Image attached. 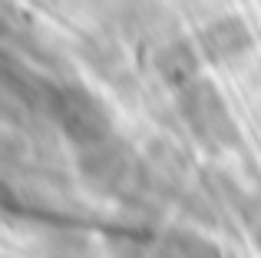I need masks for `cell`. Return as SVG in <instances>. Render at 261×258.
Returning a JSON list of instances; mask_svg holds the SVG:
<instances>
[{
	"label": "cell",
	"mask_w": 261,
	"mask_h": 258,
	"mask_svg": "<svg viewBox=\"0 0 261 258\" xmlns=\"http://www.w3.org/2000/svg\"><path fill=\"white\" fill-rule=\"evenodd\" d=\"M126 152L116 146H106V142H93L89 146V152L80 159V169L86 172L89 182H96V186H116V182L126 175Z\"/></svg>",
	"instance_id": "cell-3"
},
{
	"label": "cell",
	"mask_w": 261,
	"mask_h": 258,
	"mask_svg": "<svg viewBox=\"0 0 261 258\" xmlns=\"http://www.w3.org/2000/svg\"><path fill=\"white\" fill-rule=\"evenodd\" d=\"M248 222H251V232H255V242H258V248H261V212L258 215H248Z\"/></svg>",
	"instance_id": "cell-7"
},
{
	"label": "cell",
	"mask_w": 261,
	"mask_h": 258,
	"mask_svg": "<svg viewBox=\"0 0 261 258\" xmlns=\"http://www.w3.org/2000/svg\"><path fill=\"white\" fill-rule=\"evenodd\" d=\"M57 116L63 123L66 136L83 146H93V142H102L109 133V116L99 103H96L89 93L83 90H66L57 96Z\"/></svg>",
	"instance_id": "cell-2"
},
{
	"label": "cell",
	"mask_w": 261,
	"mask_h": 258,
	"mask_svg": "<svg viewBox=\"0 0 261 258\" xmlns=\"http://www.w3.org/2000/svg\"><path fill=\"white\" fill-rule=\"evenodd\" d=\"M248 30H245L238 20H222V23L208 27L202 33V46L212 60H231L242 50H248Z\"/></svg>",
	"instance_id": "cell-4"
},
{
	"label": "cell",
	"mask_w": 261,
	"mask_h": 258,
	"mask_svg": "<svg viewBox=\"0 0 261 258\" xmlns=\"http://www.w3.org/2000/svg\"><path fill=\"white\" fill-rule=\"evenodd\" d=\"M195 66L198 63H195V57H192V50L182 46V43H175V46H169V50L159 53V76L166 80V83H172V86L192 83Z\"/></svg>",
	"instance_id": "cell-6"
},
{
	"label": "cell",
	"mask_w": 261,
	"mask_h": 258,
	"mask_svg": "<svg viewBox=\"0 0 261 258\" xmlns=\"http://www.w3.org/2000/svg\"><path fill=\"white\" fill-rule=\"evenodd\" d=\"M178 110H182L185 123L192 126V133L205 139L208 146H231L238 139L222 96L208 83H185L182 96H178Z\"/></svg>",
	"instance_id": "cell-1"
},
{
	"label": "cell",
	"mask_w": 261,
	"mask_h": 258,
	"mask_svg": "<svg viewBox=\"0 0 261 258\" xmlns=\"http://www.w3.org/2000/svg\"><path fill=\"white\" fill-rule=\"evenodd\" d=\"M152 258H222L215 245L202 235H192V232H169L159 239Z\"/></svg>",
	"instance_id": "cell-5"
}]
</instances>
